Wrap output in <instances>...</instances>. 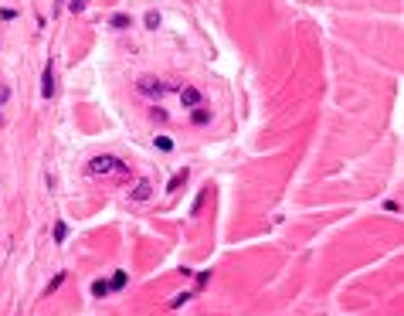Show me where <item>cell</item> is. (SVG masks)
Instances as JSON below:
<instances>
[{
	"label": "cell",
	"instance_id": "cell-16",
	"mask_svg": "<svg viewBox=\"0 0 404 316\" xmlns=\"http://www.w3.org/2000/svg\"><path fill=\"white\" fill-rule=\"evenodd\" d=\"M68 10H71V14H82V10H85V0H68Z\"/></svg>",
	"mask_w": 404,
	"mask_h": 316
},
{
	"label": "cell",
	"instance_id": "cell-17",
	"mask_svg": "<svg viewBox=\"0 0 404 316\" xmlns=\"http://www.w3.org/2000/svg\"><path fill=\"white\" fill-rule=\"evenodd\" d=\"M0 17H3V21H14V17H17V14H14V10H10V7H0Z\"/></svg>",
	"mask_w": 404,
	"mask_h": 316
},
{
	"label": "cell",
	"instance_id": "cell-9",
	"mask_svg": "<svg viewBox=\"0 0 404 316\" xmlns=\"http://www.w3.org/2000/svg\"><path fill=\"white\" fill-rule=\"evenodd\" d=\"M126 279H129L126 272H116V275H112V282H109V289H123V286H126Z\"/></svg>",
	"mask_w": 404,
	"mask_h": 316
},
{
	"label": "cell",
	"instance_id": "cell-2",
	"mask_svg": "<svg viewBox=\"0 0 404 316\" xmlns=\"http://www.w3.org/2000/svg\"><path fill=\"white\" fill-rule=\"evenodd\" d=\"M41 95H44V99L55 95V62H51V58H48V65H44V72H41Z\"/></svg>",
	"mask_w": 404,
	"mask_h": 316
},
{
	"label": "cell",
	"instance_id": "cell-11",
	"mask_svg": "<svg viewBox=\"0 0 404 316\" xmlns=\"http://www.w3.org/2000/svg\"><path fill=\"white\" fill-rule=\"evenodd\" d=\"M146 27H153V31L160 27V14L156 10H146Z\"/></svg>",
	"mask_w": 404,
	"mask_h": 316
},
{
	"label": "cell",
	"instance_id": "cell-12",
	"mask_svg": "<svg viewBox=\"0 0 404 316\" xmlns=\"http://www.w3.org/2000/svg\"><path fill=\"white\" fill-rule=\"evenodd\" d=\"M156 147H160L163 153H170V150H173V140H170V136H156Z\"/></svg>",
	"mask_w": 404,
	"mask_h": 316
},
{
	"label": "cell",
	"instance_id": "cell-8",
	"mask_svg": "<svg viewBox=\"0 0 404 316\" xmlns=\"http://www.w3.org/2000/svg\"><path fill=\"white\" fill-rule=\"evenodd\" d=\"M187 177H191V170H187V167H184V170H180V173H173V177H170V184H167V190H177V187H180V184H184V180H187Z\"/></svg>",
	"mask_w": 404,
	"mask_h": 316
},
{
	"label": "cell",
	"instance_id": "cell-7",
	"mask_svg": "<svg viewBox=\"0 0 404 316\" xmlns=\"http://www.w3.org/2000/svg\"><path fill=\"white\" fill-rule=\"evenodd\" d=\"M109 293H112V289H109L106 279H95V282H92V296H95V299H102V296H109Z\"/></svg>",
	"mask_w": 404,
	"mask_h": 316
},
{
	"label": "cell",
	"instance_id": "cell-5",
	"mask_svg": "<svg viewBox=\"0 0 404 316\" xmlns=\"http://www.w3.org/2000/svg\"><path fill=\"white\" fill-rule=\"evenodd\" d=\"M149 194H153V184H149V180H139L136 190H133V201H146Z\"/></svg>",
	"mask_w": 404,
	"mask_h": 316
},
{
	"label": "cell",
	"instance_id": "cell-1",
	"mask_svg": "<svg viewBox=\"0 0 404 316\" xmlns=\"http://www.w3.org/2000/svg\"><path fill=\"white\" fill-rule=\"evenodd\" d=\"M112 170L126 173V163H119L116 157H95V160H88V173H92V177H106V173H112Z\"/></svg>",
	"mask_w": 404,
	"mask_h": 316
},
{
	"label": "cell",
	"instance_id": "cell-3",
	"mask_svg": "<svg viewBox=\"0 0 404 316\" xmlns=\"http://www.w3.org/2000/svg\"><path fill=\"white\" fill-rule=\"evenodd\" d=\"M136 88H139V92H143V95H156V99H160V95H163V88H167V85H160V82H156V79H149V75H143V79L136 82Z\"/></svg>",
	"mask_w": 404,
	"mask_h": 316
},
{
	"label": "cell",
	"instance_id": "cell-15",
	"mask_svg": "<svg viewBox=\"0 0 404 316\" xmlns=\"http://www.w3.org/2000/svg\"><path fill=\"white\" fill-rule=\"evenodd\" d=\"M187 299H191V296H187V293H180V296H173V299H170V306H173V310H180Z\"/></svg>",
	"mask_w": 404,
	"mask_h": 316
},
{
	"label": "cell",
	"instance_id": "cell-14",
	"mask_svg": "<svg viewBox=\"0 0 404 316\" xmlns=\"http://www.w3.org/2000/svg\"><path fill=\"white\" fill-rule=\"evenodd\" d=\"M62 282H65V272H58V275H55V279H51V282H48V293H55V289H58V286H62Z\"/></svg>",
	"mask_w": 404,
	"mask_h": 316
},
{
	"label": "cell",
	"instance_id": "cell-4",
	"mask_svg": "<svg viewBox=\"0 0 404 316\" xmlns=\"http://www.w3.org/2000/svg\"><path fill=\"white\" fill-rule=\"evenodd\" d=\"M180 102H184V105H191V109H194V105H197V102H201V92H197V88H194V85H184V88H180Z\"/></svg>",
	"mask_w": 404,
	"mask_h": 316
},
{
	"label": "cell",
	"instance_id": "cell-13",
	"mask_svg": "<svg viewBox=\"0 0 404 316\" xmlns=\"http://www.w3.org/2000/svg\"><path fill=\"white\" fill-rule=\"evenodd\" d=\"M194 123H197V126L211 123V112H207V109H197V112H194Z\"/></svg>",
	"mask_w": 404,
	"mask_h": 316
},
{
	"label": "cell",
	"instance_id": "cell-10",
	"mask_svg": "<svg viewBox=\"0 0 404 316\" xmlns=\"http://www.w3.org/2000/svg\"><path fill=\"white\" fill-rule=\"evenodd\" d=\"M65 238H68V225H65V221H58V225H55V241L62 245Z\"/></svg>",
	"mask_w": 404,
	"mask_h": 316
},
{
	"label": "cell",
	"instance_id": "cell-18",
	"mask_svg": "<svg viewBox=\"0 0 404 316\" xmlns=\"http://www.w3.org/2000/svg\"><path fill=\"white\" fill-rule=\"evenodd\" d=\"M0 99H3V95H0Z\"/></svg>",
	"mask_w": 404,
	"mask_h": 316
},
{
	"label": "cell",
	"instance_id": "cell-6",
	"mask_svg": "<svg viewBox=\"0 0 404 316\" xmlns=\"http://www.w3.org/2000/svg\"><path fill=\"white\" fill-rule=\"evenodd\" d=\"M116 31H126V27H133V17L129 14H112V21H109Z\"/></svg>",
	"mask_w": 404,
	"mask_h": 316
}]
</instances>
